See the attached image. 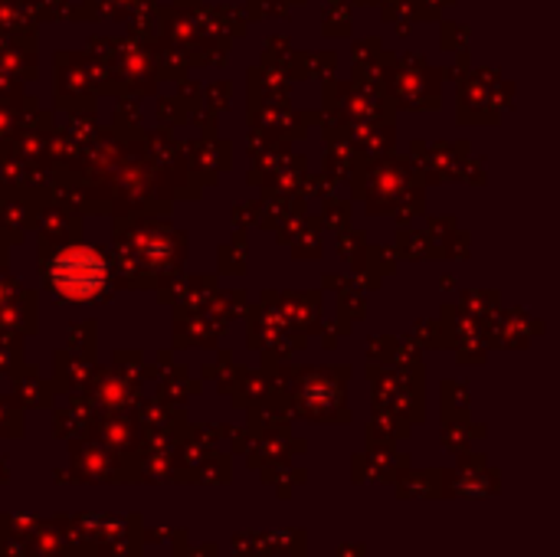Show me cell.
I'll list each match as a JSON object with an SVG mask.
<instances>
[{"mask_svg":"<svg viewBox=\"0 0 560 557\" xmlns=\"http://www.w3.org/2000/svg\"><path fill=\"white\" fill-rule=\"evenodd\" d=\"M102 282V266L98 259L85 256V253H72L59 263V286L69 295H89L95 286Z\"/></svg>","mask_w":560,"mask_h":557,"instance_id":"obj_1","label":"cell"}]
</instances>
